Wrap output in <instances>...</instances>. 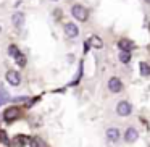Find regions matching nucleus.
Instances as JSON below:
<instances>
[{
  "instance_id": "nucleus-18",
  "label": "nucleus",
  "mask_w": 150,
  "mask_h": 147,
  "mask_svg": "<svg viewBox=\"0 0 150 147\" xmlns=\"http://www.w3.org/2000/svg\"><path fill=\"white\" fill-rule=\"evenodd\" d=\"M15 60H16V63L21 66V68H24V66H26V57H24L23 53H20V55H18Z\"/></svg>"
},
{
  "instance_id": "nucleus-5",
  "label": "nucleus",
  "mask_w": 150,
  "mask_h": 147,
  "mask_svg": "<svg viewBox=\"0 0 150 147\" xmlns=\"http://www.w3.org/2000/svg\"><path fill=\"white\" fill-rule=\"evenodd\" d=\"M18 115H20V110H18L16 107H8L7 110L4 111V120L10 123V121L16 120V118H18Z\"/></svg>"
},
{
  "instance_id": "nucleus-8",
  "label": "nucleus",
  "mask_w": 150,
  "mask_h": 147,
  "mask_svg": "<svg viewBox=\"0 0 150 147\" xmlns=\"http://www.w3.org/2000/svg\"><path fill=\"white\" fill-rule=\"evenodd\" d=\"M65 34L68 37H76L79 34V28L73 23H66L65 24Z\"/></svg>"
},
{
  "instance_id": "nucleus-17",
  "label": "nucleus",
  "mask_w": 150,
  "mask_h": 147,
  "mask_svg": "<svg viewBox=\"0 0 150 147\" xmlns=\"http://www.w3.org/2000/svg\"><path fill=\"white\" fill-rule=\"evenodd\" d=\"M131 60V53L129 52H121L120 53V62L121 63H129Z\"/></svg>"
},
{
  "instance_id": "nucleus-10",
  "label": "nucleus",
  "mask_w": 150,
  "mask_h": 147,
  "mask_svg": "<svg viewBox=\"0 0 150 147\" xmlns=\"http://www.w3.org/2000/svg\"><path fill=\"white\" fill-rule=\"evenodd\" d=\"M137 137H139V133H137L136 128H127L126 133H124V139L127 142H134V141H137Z\"/></svg>"
},
{
  "instance_id": "nucleus-20",
  "label": "nucleus",
  "mask_w": 150,
  "mask_h": 147,
  "mask_svg": "<svg viewBox=\"0 0 150 147\" xmlns=\"http://www.w3.org/2000/svg\"><path fill=\"white\" fill-rule=\"evenodd\" d=\"M145 4H150V0H145Z\"/></svg>"
},
{
  "instance_id": "nucleus-6",
  "label": "nucleus",
  "mask_w": 150,
  "mask_h": 147,
  "mask_svg": "<svg viewBox=\"0 0 150 147\" xmlns=\"http://www.w3.org/2000/svg\"><path fill=\"white\" fill-rule=\"evenodd\" d=\"M7 81L10 82L11 86H20V82H21V76H20V73L18 71H15V70H10V71H7Z\"/></svg>"
},
{
  "instance_id": "nucleus-12",
  "label": "nucleus",
  "mask_w": 150,
  "mask_h": 147,
  "mask_svg": "<svg viewBox=\"0 0 150 147\" xmlns=\"http://www.w3.org/2000/svg\"><path fill=\"white\" fill-rule=\"evenodd\" d=\"M87 44H89V45H92L94 49H102V47H103V40H102L98 36H92L91 39H89Z\"/></svg>"
},
{
  "instance_id": "nucleus-19",
  "label": "nucleus",
  "mask_w": 150,
  "mask_h": 147,
  "mask_svg": "<svg viewBox=\"0 0 150 147\" xmlns=\"http://www.w3.org/2000/svg\"><path fill=\"white\" fill-rule=\"evenodd\" d=\"M0 141H4L5 144L8 142V141H7V136H5V133H4V131H0Z\"/></svg>"
},
{
  "instance_id": "nucleus-3",
  "label": "nucleus",
  "mask_w": 150,
  "mask_h": 147,
  "mask_svg": "<svg viewBox=\"0 0 150 147\" xmlns=\"http://www.w3.org/2000/svg\"><path fill=\"white\" fill-rule=\"evenodd\" d=\"M108 89H110L113 94L121 92V89H123V82H121V79L120 78H110L108 79Z\"/></svg>"
},
{
  "instance_id": "nucleus-14",
  "label": "nucleus",
  "mask_w": 150,
  "mask_h": 147,
  "mask_svg": "<svg viewBox=\"0 0 150 147\" xmlns=\"http://www.w3.org/2000/svg\"><path fill=\"white\" fill-rule=\"evenodd\" d=\"M8 100H10V95H8V92L5 91V89L0 87V107H2L4 104H7Z\"/></svg>"
},
{
  "instance_id": "nucleus-13",
  "label": "nucleus",
  "mask_w": 150,
  "mask_h": 147,
  "mask_svg": "<svg viewBox=\"0 0 150 147\" xmlns=\"http://www.w3.org/2000/svg\"><path fill=\"white\" fill-rule=\"evenodd\" d=\"M29 144H31V147H47V144L44 142L40 137H33V139L29 141Z\"/></svg>"
},
{
  "instance_id": "nucleus-1",
  "label": "nucleus",
  "mask_w": 150,
  "mask_h": 147,
  "mask_svg": "<svg viewBox=\"0 0 150 147\" xmlns=\"http://www.w3.org/2000/svg\"><path fill=\"white\" fill-rule=\"evenodd\" d=\"M71 13H73V16H74L78 21H86V20L89 18V11H87V8H84L82 5H73Z\"/></svg>"
},
{
  "instance_id": "nucleus-4",
  "label": "nucleus",
  "mask_w": 150,
  "mask_h": 147,
  "mask_svg": "<svg viewBox=\"0 0 150 147\" xmlns=\"http://www.w3.org/2000/svg\"><path fill=\"white\" fill-rule=\"evenodd\" d=\"M29 137L24 136V134H16V136L13 137V141H11V146L13 147H26L28 144H29Z\"/></svg>"
},
{
  "instance_id": "nucleus-9",
  "label": "nucleus",
  "mask_w": 150,
  "mask_h": 147,
  "mask_svg": "<svg viewBox=\"0 0 150 147\" xmlns=\"http://www.w3.org/2000/svg\"><path fill=\"white\" fill-rule=\"evenodd\" d=\"M11 21H13L15 28H18V29H21V28L24 26V15L21 13V11H16V13L11 16Z\"/></svg>"
},
{
  "instance_id": "nucleus-16",
  "label": "nucleus",
  "mask_w": 150,
  "mask_h": 147,
  "mask_svg": "<svg viewBox=\"0 0 150 147\" xmlns=\"http://www.w3.org/2000/svg\"><path fill=\"white\" fill-rule=\"evenodd\" d=\"M8 53H10V57H13V58H16L18 55H20V49H18L16 45H13V44H11L10 47H8Z\"/></svg>"
},
{
  "instance_id": "nucleus-21",
  "label": "nucleus",
  "mask_w": 150,
  "mask_h": 147,
  "mask_svg": "<svg viewBox=\"0 0 150 147\" xmlns=\"http://www.w3.org/2000/svg\"><path fill=\"white\" fill-rule=\"evenodd\" d=\"M0 31H2V28H0Z\"/></svg>"
},
{
  "instance_id": "nucleus-15",
  "label": "nucleus",
  "mask_w": 150,
  "mask_h": 147,
  "mask_svg": "<svg viewBox=\"0 0 150 147\" xmlns=\"http://www.w3.org/2000/svg\"><path fill=\"white\" fill-rule=\"evenodd\" d=\"M139 68H140V75H142V76H150V66L147 65L145 62H142V63H140V65H139Z\"/></svg>"
},
{
  "instance_id": "nucleus-7",
  "label": "nucleus",
  "mask_w": 150,
  "mask_h": 147,
  "mask_svg": "<svg viewBox=\"0 0 150 147\" xmlns=\"http://www.w3.org/2000/svg\"><path fill=\"white\" fill-rule=\"evenodd\" d=\"M118 47L121 49V52H131L132 49H136V44L129 39H121L118 40Z\"/></svg>"
},
{
  "instance_id": "nucleus-11",
  "label": "nucleus",
  "mask_w": 150,
  "mask_h": 147,
  "mask_svg": "<svg viewBox=\"0 0 150 147\" xmlns=\"http://www.w3.org/2000/svg\"><path fill=\"white\" fill-rule=\"evenodd\" d=\"M107 137H108V141H111V142H116V141L120 139V129H118V128H108L107 129Z\"/></svg>"
},
{
  "instance_id": "nucleus-2",
  "label": "nucleus",
  "mask_w": 150,
  "mask_h": 147,
  "mask_svg": "<svg viewBox=\"0 0 150 147\" xmlns=\"http://www.w3.org/2000/svg\"><path fill=\"white\" fill-rule=\"evenodd\" d=\"M131 111H132V105L126 100H121L120 104L116 105V113L120 115V116H127V115H131Z\"/></svg>"
}]
</instances>
